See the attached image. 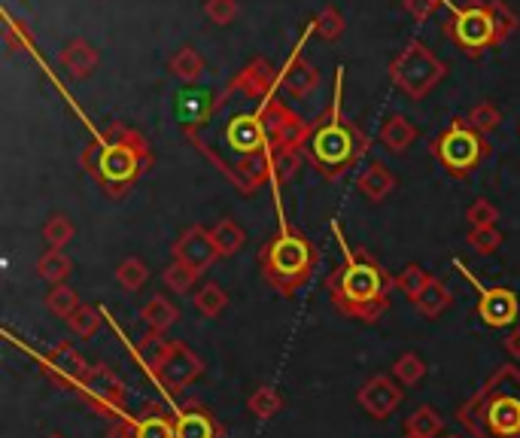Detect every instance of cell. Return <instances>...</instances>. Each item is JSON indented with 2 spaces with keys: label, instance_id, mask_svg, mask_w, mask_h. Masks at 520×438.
I'll return each instance as SVG.
<instances>
[{
  "label": "cell",
  "instance_id": "1",
  "mask_svg": "<svg viewBox=\"0 0 520 438\" xmlns=\"http://www.w3.org/2000/svg\"><path fill=\"white\" fill-rule=\"evenodd\" d=\"M344 253V265L329 277V296L341 314L375 323L390 302V286H396V280H390L387 271L368 253H356L347 244Z\"/></svg>",
  "mask_w": 520,
  "mask_h": 438
},
{
  "label": "cell",
  "instance_id": "2",
  "mask_svg": "<svg viewBox=\"0 0 520 438\" xmlns=\"http://www.w3.org/2000/svg\"><path fill=\"white\" fill-rule=\"evenodd\" d=\"M83 165L92 171L101 189H107L113 198H119L146 168L153 165L150 143H146L137 131L113 125L104 131V137L89 146Z\"/></svg>",
  "mask_w": 520,
  "mask_h": 438
},
{
  "label": "cell",
  "instance_id": "3",
  "mask_svg": "<svg viewBox=\"0 0 520 438\" xmlns=\"http://www.w3.org/2000/svg\"><path fill=\"white\" fill-rule=\"evenodd\" d=\"M259 262L265 280L283 296H292V292H299L311 280L317 268V250L305 235H299L295 229H283L262 247Z\"/></svg>",
  "mask_w": 520,
  "mask_h": 438
},
{
  "label": "cell",
  "instance_id": "4",
  "mask_svg": "<svg viewBox=\"0 0 520 438\" xmlns=\"http://www.w3.org/2000/svg\"><path fill=\"white\" fill-rule=\"evenodd\" d=\"M305 150H308L311 162L329 180H335L338 174H344V168H350L356 162V156H362L368 150V137H362L350 122H344L338 113V104H335V110L323 119V125H317L311 131V140Z\"/></svg>",
  "mask_w": 520,
  "mask_h": 438
},
{
  "label": "cell",
  "instance_id": "5",
  "mask_svg": "<svg viewBox=\"0 0 520 438\" xmlns=\"http://www.w3.org/2000/svg\"><path fill=\"white\" fill-rule=\"evenodd\" d=\"M448 73V64H444L438 55H432L420 40H411L390 64V77L393 83L408 95V98H426Z\"/></svg>",
  "mask_w": 520,
  "mask_h": 438
},
{
  "label": "cell",
  "instance_id": "6",
  "mask_svg": "<svg viewBox=\"0 0 520 438\" xmlns=\"http://www.w3.org/2000/svg\"><path fill=\"white\" fill-rule=\"evenodd\" d=\"M432 156L444 168H448L454 177H463V174H469L481 162V156H484V140H481V134L469 122L454 119L448 128H444L432 140Z\"/></svg>",
  "mask_w": 520,
  "mask_h": 438
},
{
  "label": "cell",
  "instance_id": "7",
  "mask_svg": "<svg viewBox=\"0 0 520 438\" xmlns=\"http://www.w3.org/2000/svg\"><path fill=\"white\" fill-rule=\"evenodd\" d=\"M451 34L469 55H478V52L502 43L493 10H490V0H469L466 7H454Z\"/></svg>",
  "mask_w": 520,
  "mask_h": 438
},
{
  "label": "cell",
  "instance_id": "8",
  "mask_svg": "<svg viewBox=\"0 0 520 438\" xmlns=\"http://www.w3.org/2000/svg\"><path fill=\"white\" fill-rule=\"evenodd\" d=\"M80 390V399L95 411V414H104L110 420H119L122 417V408H125V384L119 381V375L107 365H89V372L83 375V381L77 384Z\"/></svg>",
  "mask_w": 520,
  "mask_h": 438
},
{
  "label": "cell",
  "instance_id": "9",
  "mask_svg": "<svg viewBox=\"0 0 520 438\" xmlns=\"http://www.w3.org/2000/svg\"><path fill=\"white\" fill-rule=\"evenodd\" d=\"M262 122H265V134H268V150H280V146L305 150L311 140V131H314L299 113L283 107L277 98L262 104Z\"/></svg>",
  "mask_w": 520,
  "mask_h": 438
},
{
  "label": "cell",
  "instance_id": "10",
  "mask_svg": "<svg viewBox=\"0 0 520 438\" xmlns=\"http://www.w3.org/2000/svg\"><path fill=\"white\" fill-rule=\"evenodd\" d=\"M201 375H204V362H201V356L192 353L183 341H177L174 350L168 353V359L159 365L153 378H156L165 390L180 393V390H186V387H189L195 378H201Z\"/></svg>",
  "mask_w": 520,
  "mask_h": 438
},
{
  "label": "cell",
  "instance_id": "11",
  "mask_svg": "<svg viewBox=\"0 0 520 438\" xmlns=\"http://www.w3.org/2000/svg\"><path fill=\"white\" fill-rule=\"evenodd\" d=\"M226 143L244 159V156H259L268 153V134L262 113H238L226 125Z\"/></svg>",
  "mask_w": 520,
  "mask_h": 438
},
{
  "label": "cell",
  "instance_id": "12",
  "mask_svg": "<svg viewBox=\"0 0 520 438\" xmlns=\"http://www.w3.org/2000/svg\"><path fill=\"white\" fill-rule=\"evenodd\" d=\"M402 387L393 381V378H387V375H375L371 381H365L362 387H359V396H356V402L362 405V411L365 414H371L375 420H384V417H390L399 405H402Z\"/></svg>",
  "mask_w": 520,
  "mask_h": 438
},
{
  "label": "cell",
  "instance_id": "13",
  "mask_svg": "<svg viewBox=\"0 0 520 438\" xmlns=\"http://www.w3.org/2000/svg\"><path fill=\"white\" fill-rule=\"evenodd\" d=\"M174 259L186 262L195 271H207L216 259H219V247L210 235V229L204 226H189L180 241L174 244Z\"/></svg>",
  "mask_w": 520,
  "mask_h": 438
},
{
  "label": "cell",
  "instance_id": "14",
  "mask_svg": "<svg viewBox=\"0 0 520 438\" xmlns=\"http://www.w3.org/2000/svg\"><path fill=\"white\" fill-rule=\"evenodd\" d=\"M43 372L64 387H77L83 381V375L89 372L86 359L80 356V350H73V344H58L43 356Z\"/></svg>",
  "mask_w": 520,
  "mask_h": 438
},
{
  "label": "cell",
  "instance_id": "15",
  "mask_svg": "<svg viewBox=\"0 0 520 438\" xmlns=\"http://www.w3.org/2000/svg\"><path fill=\"white\" fill-rule=\"evenodd\" d=\"M280 83V73L265 61V58H256V61H250L238 77H235V83L229 86V95L232 92H244L247 98H253V101H271L274 95V86Z\"/></svg>",
  "mask_w": 520,
  "mask_h": 438
},
{
  "label": "cell",
  "instance_id": "16",
  "mask_svg": "<svg viewBox=\"0 0 520 438\" xmlns=\"http://www.w3.org/2000/svg\"><path fill=\"white\" fill-rule=\"evenodd\" d=\"M517 296L508 289V286H493V289H484L481 292V302H478V317L493 326V329H502V326H511L517 320Z\"/></svg>",
  "mask_w": 520,
  "mask_h": 438
},
{
  "label": "cell",
  "instance_id": "17",
  "mask_svg": "<svg viewBox=\"0 0 520 438\" xmlns=\"http://www.w3.org/2000/svg\"><path fill=\"white\" fill-rule=\"evenodd\" d=\"M317 86H320V70L314 64H308L302 52H292L289 61L280 70V89L292 98L305 101Z\"/></svg>",
  "mask_w": 520,
  "mask_h": 438
},
{
  "label": "cell",
  "instance_id": "18",
  "mask_svg": "<svg viewBox=\"0 0 520 438\" xmlns=\"http://www.w3.org/2000/svg\"><path fill=\"white\" fill-rule=\"evenodd\" d=\"M58 61H61V67L70 73V77H77V80H86L89 73L98 67V61H101V55H98V49L89 43V40H83V37H77V40H70L61 52H58Z\"/></svg>",
  "mask_w": 520,
  "mask_h": 438
},
{
  "label": "cell",
  "instance_id": "19",
  "mask_svg": "<svg viewBox=\"0 0 520 438\" xmlns=\"http://www.w3.org/2000/svg\"><path fill=\"white\" fill-rule=\"evenodd\" d=\"M174 432H177V438H216L219 435L213 417L198 405H186V408L177 411Z\"/></svg>",
  "mask_w": 520,
  "mask_h": 438
},
{
  "label": "cell",
  "instance_id": "20",
  "mask_svg": "<svg viewBox=\"0 0 520 438\" xmlns=\"http://www.w3.org/2000/svg\"><path fill=\"white\" fill-rule=\"evenodd\" d=\"M378 137H381V143L387 146V150H393V153H405L408 146L417 140V125H414L408 116L393 113V116H387V119L381 122Z\"/></svg>",
  "mask_w": 520,
  "mask_h": 438
},
{
  "label": "cell",
  "instance_id": "21",
  "mask_svg": "<svg viewBox=\"0 0 520 438\" xmlns=\"http://www.w3.org/2000/svg\"><path fill=\"white\" fill-rule=\"evenodd\" d=\"M356 186H359V192H362L368 201H384V198L396 189V177H393L381 162H371V165L359 174Z\"/></svg>",
  "mask_w": 520,
  "mask_h": 438
},
{
  "label": "cell",
  "instance_id": "22",
  "mask_svg": "<svg viewBox=\"0 0 520 438\" xmlns=\"http://www.w3.org/2000/svg\"><path fill=\"white\" fill-rule=\"evenodd\" d=\"M414 308H417L426 320H438L444 311L451 308V289L444 286L441 280L432 277V280L426 283V289H423L420 296L414 299Z\"/></svg>",
  "mask_w": 520,
  "mask_h": 438
},
{
  "label": "cell",
  "instance_id": "23",
  "mask_svg": "<svg viewBox=\"0 0 520 438\" xmlns=\"http://www.w3.org/2000/svg\"><path fill=\"white\" fill-rule=\"evenodd\" d=\"M140 317H143V323L150 326L153 332H165V329H171L180 320V311L165 296H156V299H150V302L140 308Z\"/></svg>",
  "mask_w": 520,
  "mask_h": 438
},
{
  "label": "cell",
  "instance_id": "24",
  "mask_svg": "<svg viewBox=\"0 0 520 438\" xmlns=\"http://www.w3.org/2000/svg\"><path fill=\"white\" fill-rule=\"evenodd\" d=\"M444 429V420L435 408L429 405H420L414 414H408L405 420V435L411 438H438V432Z\"/></svg>",
  "mask_w": 520,
  "mask_h": 438
},
{
  "label": "cell",
  "instance_id": "25",
  "mask_svg": "<svg viewBox=\"0 0 520 438\" xmlns=\"http://www.w3.org/2000/svg\"><path fill=\"white\" fill-rule=\"evenodd\" d=\"M210 235L219 247V256H235L247 244V232L235 223V219H219V223L210 229Z\"/></svg>",
  "mask_w": 520,
  "mask_h": 438
},
{
  "label": "cell",
  "instance_id": "26",
  "mask_svg": "<svg viewBox=\"0 0 520 438\" xmlns=\"http://www.w3.org/2000/svg\"><path fill=\"white\" fill-rule=\"evenodd\" d=\"M171 73L177 80H183V83H195V80L204 77V58L198 55V49L180 46L174 52V58H171Z\"/></svg>",
  "mask_w": 520,
  "mask_h": 438
},
{
  "label": "cell",
  "instance_id": "27",
  "mask_svg": "<svg viewBox=\"0 0 520 438\" xmlns=\"http://www.w3.org/2000/svg\"><path fill=\"white\" fill-rule=\"evenodd\" d=\"M195 308H198L207 320H213V317H219L222 311L229 308V292L222 289L219 283H204V286L198 289V296H195Z\"/></svg>",
  "mask_w": 520,
  "mask_h": 438
},
{
  "label": "cell",
  "instance_id": "28",
  "mask_svg": "<svg viewBox=\"0 0 520 438\" xmlns=\"http://www.w3.org/2000/svg\"><path fill=\"white\" fill-rule=\"evenodd\" d=\"M271 156V177L277 183H286L299 174L302 168V150H289V146H280V150H268Z\"/></svg>",
  "mask_w": 520,
  "mask_h": 438
},
{
  "label": "cell",
  "instance_id": "29",
  "mask_svg": "<svg viewBox=\"0 0 520 438\" xmlns=\"http://www.w3.org/2000/svg\"><path fill=\"white\" fill-rule=\"evenodd\" d=\"M70 259L61 253V250H46L43 256H40V262H37V274L49 283V286H58V283H64L67 280V274H70Z\"/></svg>",
  "mask_w": 520,
  "mask_h": 438
},
{
  "label": "cell",
  "instance_id": "30",
  "mask_svg": "<svg viewBox=\"0 0 520 438\" xmlns=\"http://www.w3.org/2000/svg\"><path fill=\"white\" fill-rule=\"evenodd\" d=\"M393 378L402 384V387H414L426 378V362L423 356L417 353H402L396 362H393Z\"/></svg>",
  "mask_w": 520,
  "mask_h": 438
},
{
  "label": "cell",
  "instance_id": "31",
  "mask_svg": "<svg viewBox=\"0 0 520 438\" xmlns=\"http://www.w3.org/2000/svg\"><path fill=\"white\" fill-rule=\"evenodd\" d=\"M174 344H177V341H168L162 332H150V335H146V338L140 341V356L146 359V365H150L153 375H156L159 365L168 359V353L174 350Z\"/></svg>",
  "mask_w": 520,
  "mask_h": 438
},
{
  "label": "cell",
  "instance_id": "32",
  "mask_svg": "<svg viewBox=\"0 0 520 438\" xmlns=\"http://www.w3.org/2000/svg\"><path fill=\"white\" fill-rule=\"evenodd\" d=\"M198 277H201V271H195V268H189L186 262H180V259H174L165 271H162V280H165V286L171 289V292H180V296H186V292L198 283Z\"/></svg>",
  "mask_w": 520,
  "mask_h": 438
},
{
  "label": "cell",
  "instance_id": "33",
  "mask_svg": "<svg viewBox=\"0 0 520 438\" xmlns=\"http://www.w3.org/2000/svg\"><path fill=\"white\" fill-rule=\"evenodd\" d=\"M46 308H49L55 317L67 320V317H73V311L80 308V299H77V292H73V286L58 283V286H52V289H49V296H46Z\"/></svg>",
  "mask_w": 520,
  "mask_h": 438
},
{
  "label": "cell",
  "instance_id": "34",
  "mask_svg": "<svg viewBox=\"0 0 520 438\" xmlns=\"http://www.w3.org/2000/svg\"><path fill=\"white\" fill-rule=\"evenodd\" d=\"M73 235H77V229H73V223L61 213L49 216V223L43 226V241L49 250H64L73 241Z\"/></svg>",
  "mask_w": 520,
  "mask_h": 438
},
{
  "label": "cell",
  "instance_id": "35",
  "mask_svg": "<svg viewBox=\"0 0 520 438\" xmlns=\"http://www.w3.org/2000/svg\"><path fill=\"white\" fill-rule=\"evenodd\" d=\"M137 438H177V432H174V423L165 414L150 408L137 420Z\"/></svg>",
  "mask_w": 520,
  "mask_h": 438
},
{
  "label": "cell",
  "instance_id": "36",
  "mask_svg": "<svg viewBox=\"0 0 520 438\" xmlns=\"http://www.w3.org/2000/svg\"><path fill=\"white\" fill-rule=\"evenodd\" d=\"M247 408L259 417V420H271L274 414H280L283 408V399L274 387H259L253 390V396L247 399Z\"/></svg>",
  "mask_w": 520,
  "mask_h": 438
},
{
  "label": "cell",
  "instance_id": "37",
  "mask_svg": "<svg viewBox=\"0 0 520 438\" xmlns=\"http://www.w3.org/2000/svg\"><path fill=\"white\" fill-rule=\"evenodd\" d=\"M213 107H216V104L210 101L207 92H183V95H180V116L186 119V125L201 122L204 116H210Z\"/></svg>",
  "mask_w": 520,
  "mask_h": 438
},
{
  "label": "cell",
  "instance_id": "38",
  "mask_svg": "<svg viewBox=\"0 0 520 438\" xmlns=\"http://www.w3.org/2000/svg\"><path fill=\"white\" fill-rule=\"evenodd\" d=\"M116 280H119L128 292H137L146 280H150V268H146L140 259L128 256V259L119 262V268H116Z\"/></svg>",
  "mask_w": 520,
  "mask_h": 438
},
{
  "label": "cell",
  "instance_id": "39",
  "mask_svg": "<svg viewBox=\"0 0 520 438\" xmlns=\"http://www.w3.org/2000/svg\"><path fill=\"white\" fill-rule=\"evenodd\" d=\"M67 326L80 338H92L101 329V311L92 305H80L77 311H73V317H67Z\"/></svg>",
  "mask_w": 520,
  "mask_h": 438
},
{
  "label": "cell",
  "instance_id": "40",
  "mask_svg": "<svg viewBox=\"0 0 520 438\" xmlns=\"http://www.w3.org/2000/svg\"><path fill=\"white\" fill-rule=\"evenodd\" d=\"M466 122H469V125L478 131V134H490V131H496V128H499L502 113H499V107H496V104L484 101V104H475V107H472V113L466 116Z\"/></svg>",
  "mask_w": 520,
  "mask_h": 438
},
{
  "label": "cell",
  "instance_id": "41",
  "mask_svg": "<svg viewBox=\"0 0 520 438\" xmlns=\"http://www.w3.org/2000/svg\"><path fill=\"white\" fill-rule=\"evenodd\" d=\"M396 280V289H402L405 296L414 302L420 292L426 289V283L432 280L429 274H426V268H420V265H408V268H402V274L399 277H393Z\"/></svg>",
  "mask_w": 520,
  "mask_h": 438
},
{
  "label": "cell",
  "instance_id": "42",
  "mask_svg": "<svg viewBox=\"0 0 520 438\" xmlns=\"http://www.w3.org/2000/svg\"><path fill=\"white\" fill-rule=\"evenodd\" d=\"M493 396H520V372L514 365H502V369L487 381Z\"/></svg>",
  "mask_w": 520,
  "mask_h": 438
},
{
  "label": "cell",
  "instance_id": "43",
  "mask_svg": "<svg viewBox=\"0 0 520 438\" xmlns=\"http://www.w3.org/2000/svg\"><path fill=\"white\" fill-rule=\"evenodd\" d=\"M466 219L472 223V229H493L496 219H499V207L493 201H487V198H478V201L469 204Z\"/></svg>",
  "mask_w": 520,
  "mask_h": 438
},
{
  "label": "cell",
  "instance_id": "44",
  "mask_svg": "<svg viewBox=\"0 0 520 438\" xmlns=\"http://www.w3.org/2000/svg\"><path fill=\"white\" fill-rule=\"evenodd\" d=\"M344 16L335 10V7H323V13L314 19V31L320 34V37H326V40H338L341 34H344Z\"/></svg>",
  "mask_w": 520,
  "mask_h": 438
},
{
  "label": "cell",
  "instance_id": "45",
  "mask_svg": "<svg viewBox=\"0 0 520 438\" xmlns=\"http://www.w3.org/2000/svg\"><path fill=\"white\" fill-rule=\"evenodd\" d=\"M469 244L478 256H490L502 247V232L493 226V229H472L469 232Z\"/></svg>",
  "mask_w": 520,
  "mask_h": 438
},
{
  "label": "cell",
  "instance_id": "46",
  "mask_svg": "<svg viewBox=\"0 0 520 438\" xmlns=\"http://www.w3.org/2000/svg\"><path fill=\"white\" fill-rule=\"evenodd\" d=\"M204 16L213 25H229L238 16V0H204Z\"/></svg>",
  "mask_w": 520,
  "mask_h": 438
},
{
  "label": "cell",
  "instance_id": "47",
  "mask_svg": "<svg viewBox=\"0 0 520 438\" xmlns=\"http://www.w3.org/2000/svg\"><path fill=\"white\" fill-rule=\"evenodd\" d=\"M490 10H493L496 28H499V37L505 40V37L517 28V16L511 13V7L505 4V0H490Z\"/></svg>",
  "mask_w": 520,
  "mask_h": 438
},
{
  "label": "cell",
  "instance_id": "48",
  "mask_svg": "<svg viewBox=\"0 0 520 438\" xmlns=\"http://www.w3.org/2000/svg\"><path fill=\"white\" fill-rule=\"evenodd\" d=\"M441 4H451V0H405V10L414 19H429Z\"/></svg>",
  "mask_w": 520,
  "mask_h": 438
},
{
  "label": "cell",
  "instance_id": "49",
  "mask_svg": "<svg viewBox=\"0 0 520 438\" xmlns=\"http://www.w3.org/2000/svg\"><path fill=\"white\" fill-rule=\"evenodd\" d=\"M107 438H137V420H134V423H131V420H125V417L113 420V426H110Z\"/></svg>",
  "mask_w": 520,
  "mask_h": 438
},
{
  "label": "cell",
  "instance_id": "50",
  "mask_svg": "<svg viewBox=\"0 0 520 438\" xmlns=\"http://www.w3.org/2000/svg\"><path fill=\"white\" fill-rule=\"evenodd\" d=\"M505 350H508L514 359H520V329H514V332L505 338Z\"/></svg>",
  "mask_w": 520,
  "mask_h": 438
},
{
  "label": "cell",
  "instance_id": "51",
  "mask_svg": "<svg viewBox=\"0 0 520 438\" xmlns=\"http://www.w3.org/2000/svg\"><path fill=\"white\" fill-rule=\"evenodd\" d=\"M46 438H64L61 432H52V435H46Z\"/></svg>",
  "mask_w": 520,
  "mask_h": 438
},
{
  "label": "cell",
  "instance_id": "52",
  "mask_svg": "<svg viewBox=\"0 0 520 438\" xmlns=\"http://www.w3.org/2000/svg\"><path fill=\"white\" fill-rule=\"evenodd\" d=\"M448 438H460V435H448Z\"/></svg>",
  "mask_w": 520,
  "mask_h": 438
},
{
  "label": "cell",
  "instance_id": "53",
  "mask_svg": "<svg viewBox=\"0 0 520 438\" xmlns=\"http://www.w3.org/2000/svg\"><path fill=\"white\" fill-rule=\"evenodd\" d=\"M405 438H411V435H405Z\"/></svg>",
  "mask_w": 520,
  "mask_h": 438
}]
</instances>
